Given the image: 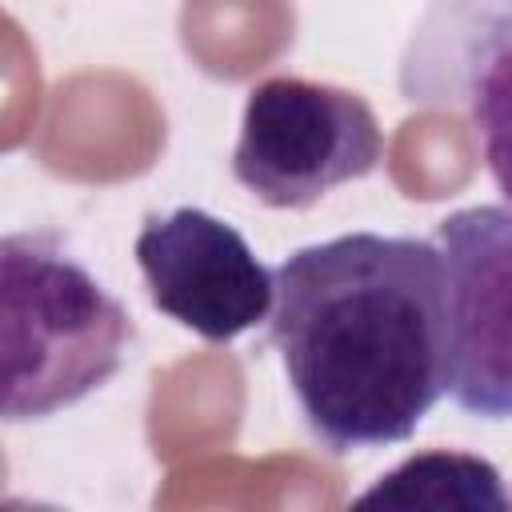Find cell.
<instances>
[{"label":"cell","instance_id":"obj_2","mask_svg":"<svg viewBox=\"0 0 512 512\" xmlns=\"http://www.w3.org/2000/svg\"><path fill=\"white\" fill-rule=\"evenodd\" d=\"M4 420H48L100 392L128 360L136 324L56 228L0 240Z\"/></svg>","mask_w":512,"mask_h":512},{"label":"cell","instance_id":"obj_1","mask_svg":"<svg viewBox=\"0 0 512 512\" xmlns=\"http://www.w3.org/2000/svg\"><path fill=\"white\" fill-rule=\"evenodd\" d=\"M268 344L328 456L404 444L444 396L436 240L344 232L276 268Z\"/></svg>","mask_w":512,"mask_h":512},{"label":"cell","instance_id":"obj_3","mask_svg":"<svg viewBox=\"0 0 512 512\" xmlns=\"http://www.w3.org/2000/svg\"><path fill=\"white\" fill-rule=\"evenodd\" d=\"M380 156L384 132L360 92L304 76H268L248 88L232 176L260 204L296 212L376 172Z\"/></svg>","mask_w":512,"mask_h":512},{"label":"cell","instance_id":"obj_6","mask_svg":"<svg viewBox=\"0 0 512 512\" xmlns=\"http://www.w3.org/2000/svg\"><path fill=\"white\" fill-rule=\"evenodd\" d=\"M132 256L152 308L208 344H232L272 316V272L228 220L196 204L148 212Z\"/></svg>","mask_w":512,"mask_h":512},{"label":"cell","instance_id":"obj_7","mask_svg":"<svg viewBox=\"0 0 512 512\" xmlns=\"http://www.w3.org/2000/svg\"><path fill=\"white\" fill-rule=\"evenodd\" d=\"M360 508H512L496 464L472 452L428 448L384 472L368 492L356 496Z\"/></svg>","mask_w":512,"mask_h":512},{"label":"cell","instance_id":"obj_5","mask_svg":"<svg viewBox=\"0 0 512 512\" xmlns=\"http://www.w3.org/2000/svg\"><path fill=\"white\" fill-rule=\"evenodd\" d=\"M396 88L412 108L468 116L480 160L512 204V0H424Z\"/></svg>","mask_w":512,"mask_h":512},{"label":"cell","instance_id":"obj_4","mask_svg":"<svg viewBox=\"0 0 512 512\" xmlns=\"http://www.w3.org/2000/svg\"><path fill=\"white\" fill-rule=\"evenodd\" d=\"M444 268V392L476 420H512V204L436 220Z\"/></svg>","mask_w":512,"mask_h":512}]
</instances>
